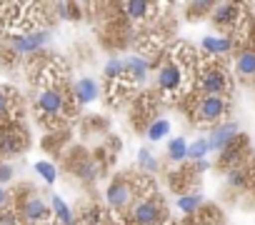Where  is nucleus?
Returning <instances> with one entry per match:
<instances>
[{
  "label": "nucleus",
  "instance_id": "obj_1",
  "mask_svg": "<svg viewBox=\"0 0 255 225\" xmlns=\"http://www.w3.org/2000/svg\"><path fill=\"white\" fill-rule=\"evenodd\" d=\"M198 53L190 45L178 43L163 53L160 65L155 68V88L160 98H185L193 90V78H198Z\"/></svg>",
  "mask_w": 255,
  "mask_h": 225
},
{
  "label": "nucleus",
  "instance_id": "obj_2",
  "mask_svg": "<svg viewBox=\"0 0 255 225\" xmlns=\"http://www.w3.org/2000/svg\"><path fill=\"white\" fill-rule=\"evenodd\" d=\"M230 112V100L228 95H200V100L193 108V120L200 125H220L225 123Z\"/></svg>",
  "mask_w": 255,
  "mask_h": 225
},
{
  "label": "nucleus",
  "instance_id": "obj_3",
  "mask_svg": "<svg viewBox=\"0 0 255 225\" xmlns=\"http://www.w3.org/2000/svg\"><path fill=\"white\" fill-rule=\"evenodd\" d=\"M35 110L48 120V118H65L70 112L68 98L63 93V88H45L35 93Z\"/></svg>",
  "mask_w": 255,
  "mask_h": 225
},
{
  "label": "nucleus",
  "instance_id": "obj_4",
  "mask_svg": "<svg viewBox=\"0 0 255 225\" xmlns=\"http://www.w3.org/2000/svg\"><path fill=\"white\" fill-rule=\"evenodd\" d=\"M195 90L203 95H228L230 93V75L220 65H200Z\"/></svg>",
  "mask_w": 255,
  "mask_h": 225
},
{
  "label": "nucleus",
  "instance_id": "obj_5",
  "mask_svg": "<svg viewBox=\"0 0 255 225\" xmlns=\"http://www.w3.org/2000/svg\"><path fill=\"white\" fill-rule=\"evenodd\" d=\"M130 218L135 225H160L163 218H165V210H163V200L160 195H143L133 208H130Z\"/></svg>",
  "mask_w": 255,
  "mask_h": 225
},
{
  "label": "nucleus",
  "instance_id": "obj_6",
  "mask_svg": "<svg viewBox=\"0 0 255 225\" xmlns=\"http://www.w3.org/2000/svg\"><path fill=\"white\" fill-rule=\"evenodd\" d=\"M108 205L113 210H125V208H133L135 205V183H130L128 178H115L108 185Z\"/></svg>",
  "mask_w": 255,
  "mask_h": 225
},
{
  "label": "nucleus",
  "instance_id": "obj_7",
  "mask_svg": "<svg viewBox=\"0 0 255 225\" xmlns=\"http://www.w3.org/2000/svg\"><path fill=\"white\" fill-rule=\"evenodd\" d=\"M50 40L48 30H33V33H23V35H10L8 45L15 55H33L38 50H43Z\"/></svg>",
  "mask_w": 255,
  "mask_h": 225
},
{
  "label": "nucleus",
  "instance_id": "obj_8",
  "mask_svg": "<svg viewBox=\"0 0 255 225\" xmlns=\"http://www.w3.org/2000/svg\"><path fill=\"white\" fill-rule=\"evenodd\" d=\"M213 25L223 28V30H235L243 23V5L238 3H215L213 13H210Z\"/></svg>",
  "mask_w": 255,
  "mask_h": 225
},
{
  "label": "nucleus",
  "instance_id": "obj_9",
  "mask_svg": "<svg viewBox=\"0 0 255 225\" xmlns=\"http://www.w3.org/2000/svg\"><path fill=\"white\" fill-rule=\"evenodd\" d=\"M208 140H210V150L213 153H223L233 143L240 140V125L235 120H225V123H220V125L213 128V133H210Z\"/></svg>",
  "mask_w": 255,
  "mask_h": 225
},
{
  "label": "nucleus",
  "instance_id": "obj_10",
  "mask_svg": "<svg viewBox=\"0 0 255 225\" xmlns=\"http://www.w3.org/2000/svg\"><path fill=\"white\" fill-rule=\"evenodd\" d=\"M20 215H23V220H25L28 225H43V223L50 220L53 208H50L43 198L30 195L28 200H23V205H20Z\"/></svg>",
  "mask_w": 255,
  "mask_h": 225
},
{
  "label": "nucleus",
  "instance_id": "obj_11",
  "mask_svg": "<svg viewBox=\"0 0 255 225\" xmlns=\"http://www.w3.org/2000/svg\"><path fill=\"white\" fill-rule=\"evenodd\" d=\"M100 98V85L93 78H78L73 83V100L78 105H90Z\"/></svg>",
  "mask_w": 255,
  "mask_h": 225
},
{
  "label": "nucleus",
  "instance_id": "obj_12",
  "mask_svg": "<svg viewBox=\"0 0 255 225\" xmlns=\"http://www.w3.org/2000/svg\"><path fill=\"white\" fill-rule=\"evenodd\" d=\"M120 8H123L125 18H130V20H135V23H143V20L153 18V15H150L153 10H160L158 3H148V0H130V3H123Z\"/></svg>",
  "mask_w": 255,
  "mask_h": 225
},
{
  "label": "nucleus",
  "instance_id": "obj_13",
  "mask_svg": "<svg viewBox=\"0 0 255 225\" xmlns=\"http://www.w3.org/2000/svg\"><path fill=\"white\" fill-rule=\"evenodd\" d=\"M200 48H203L205 55L218 58V55L230 53V50L235 48V40H233L230 35H220V38H215V35H205V38L200 40Z\"/></svg>",
  "mask_w": 255,
  "mask_h": 225
},
{
  "label": "nucleus",
  "instance_id": "obj_14",
  "mask_svg": "<svg viewBox=\"0 0 255 225\" xmlns=\"http://www.w3.org/2000/svg\"><path fill=\"white\" fill-rule=\"evenodd\" d=\"M233 65H235V73H238L243 80L255 78V48H243V50H238Z\"/></svg>",
  "mask_w": 255,
  "mask_h": 225
},
{
  "label": "nucleus",
  "instance_id": "obj_15",
  "mask_svg": "<svg viewBox=\"0 0 255 225\" xmlns=\"http://www.w3.org/2000/svg\"><path fill=\"white\" fill-rule=\"evenodd\" d=\"M25 148V138L23 133H15V130H8L0 135V153L3 155H15Z\"/></svg>",
  "mask_w": 255,
  "mask_h": 225
},
{
  "label": "nucleus",
  "instance_id": "obj_16",
  "mask_svg": "<svg viewBox=\"0 0 255 225\" xmlns=\"http://www.w3.org/2000/svg\"><path fill=\"white\" fill-rule=\"evenodd\" d=\"M170 130H173V125H170V120H168V118H155V120H150V123H148L145 135H148V140H150V143H160L163 138H168V135H170Z\"/></svg>",
  "mask_w": 255,
  "mask_h": 225
},
{
  "label": "nucleus",
  "instance_id": "obj_17",
  "mask_svg": "<svg viewBox=\"0 0 255 225\" xmlns=\"http://www.w3.org/2000/svg\"><path fill=\"white\" fill-rule=\"evenodd\" d=\"M203 193H180L178 195V200H175V205H178V210L180 213H185V215H193V213H198L200 208H203Z\"/></svg>",
  "mask_w": 255,
  "mask_h": 225
},
{
  "label": "nucleus",
  "instance_id": "obj_18",
  "mask_svg": "<svg viewBox=\"0 0 255 225\" xmlns=\"http://www.w3.org/2000/svg\"><path fill=\"white\" fill-rule=\"evenodd\" d=\"M50 208H53V215L58 218L60 225H75V215L60 195H50Z\"/></svg>",
  "mask_w": 255,
  "mask_h": 225
},
{
  "label": "nucleus",
  "instance_id": "obj_19",
  "mask_svg": "<svg viewBox=\"0 0 255 225\" xmlns=\"http://www.w3.org/2000/svg\"><path fill=\"white\" fill-rule=\"evenodd\" d=\"M75 175L80 178V180H85V183H90V180H95L98 178V173H100V168H98V163L93 160V158H80L78 163H75Z\"/></svg>",
  "mask_w": 255,
  "mask_h": 225
},
{
  "label": "nucleus",
  "instance_id": "obj_20",
  "mask_svg": "<svg viewBox=\"0 0 255 225\" xmlns=\"http://www.w3.org/2000/svg\"><path fill=\"white\" fill-rule=\"evenodd\" d=\"M188 148H190V143L185 140V138H170V143H168V158L173 160V163H183V160H188Z\"/></svg>",
  "mask_w": 255,
  "mask_h": 225
},
{
  "label": "nucleus",
  "instance_id": "obj_21",
  "mask_svg": "<svg viewBox=\"0 0 255 225\" xmlns=\"http://www.w3.org/2000/svg\"><path fill=\"white\" fill-rule=\"evenodd\" d=\"M208 153H213V150H210V140H208V138H195V140L190 143V148H188V160L200 163V160L208 158Z\"/></svg>",
  "mask_w": 255,
  "mask_h": 225
},
{
  "label": "nucleus",
  "instance_id": "obj_22",
  "mask_svg": "<svg viewBox=\"0 0 255 225\" xmlns=\"http://www.w3.org/2000/svg\"><path fill=\"white\" fill-rule=\"evenodd\" d=\"M138 168L145 170V173H158L160 170V163H158V158L148 148H140L138 150Z\"/></svg>",
  "mask_w": 255,
  "mask_h": 225
},
{
  "label": "nucleus",
  "instance_id": "obj_23",
  "mask_svg": "<svg viewBox=\"0 0 255 225\" xmlns=\"http://www.w3.org/2000/svg\"><path fill=\"white\" fill-rule=\"evenodd\" d=\"M33 170H35L38 178H43L48 185H53V183L58 180V168H55L50 160H38V163L33 165Z\"/></svg>",
  "mask_w": 255,
  "mask_h": 225
},
{
  "label": "nucleus",
  "instance_id": "obj_24",
  "mask_svg": "<svg viewBox=\"0 0 255 225\" xmlns=\"http://www.w3.org/2000/svg\"><path fill=\"white\" fill-rule=\"evenodd\" d=\"M248 183V173L243 170V168H230L228 170V185H233V188H243Z\"/></svg>",
  "mask_w": 255,
  "mask_h": 225
},
{
  "label": "nucleus",
  "instance_id": "obj_25",
  "mask_svg": "<svg viewBox=\"0 0 255 225\" xmlns=\"http://www.w3.org/2000/svg\"><path fill=\"white\" fill-rule=\"evenodd\" d=\"M10 95H13V90L0 88V120H5L10 115V100H13Z\"/></svg>",
  "mask_w": 255,
  "mask_h": 225
},
{
  "label": "nucleus",
  "instance_id": "obj_26",
  "mask_svg": "<svg viewBox=\"0 0 255 225\" xmlns=\"http://www.w3.org/2000/svg\"><path fill=\"white\" fill-rule=\"evenodd\" d=\"M13 178H15V168L10 163H5V160H0V185L10 183Z\"/></svg>",
  "mask_w": 255,
  "mask_h": 225
},
{
  "label": "nucleus",
  "instance_id": "obj_27",
  "mask_svg": "<svg viewBox=\"0 0 255 225\" xmlns=\"http://www.w3.org/2000/svg\"><path fill=\"white\" fill-rule=\"evenodd\" d=\"M8 200H10V193L5 190V185H0V208H5Z\"/></svg>",
  "mask_w": 255,
  "mask_h": 225
},
{
  "label": "nucleus",
  "instance_id": "obj_28",
  "mask_svg": "<svg viewBox=\"0 0 255 225\" xmlns=\"http://www.w3.org/2000/svg\"><path fill=\"white\" fill-rule=\"evenodd\" d=\"M198 225H215V223H205V220H203V223H198Z\"/></svg>",
  "mask_w": 255,
  "mask_h": 225
}]
</instances>
